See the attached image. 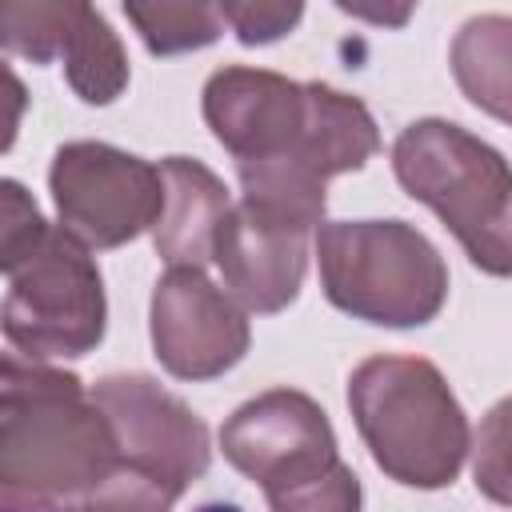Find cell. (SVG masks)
Segmentation results:
<instances>
[{
	"label": "cell",
	"mask_w": 512,
	"mask_h": 512,
	"mask_svg": "<svg viewBox=\"0 0 512 512\" xmlns=\"http://www.w3.org/2000/svg\"><path fill=\"white\" fill-rule=\"evenodd\" d=\"M204 124L232 152L244 200L312 228L328 208L324 184L380 152V128L356 96L244 64L208 76Z\"/></svg>",
	"instance_id": "6da1fadb"
},
{
	"label": "cell",
	"mask_w": 512,
	"mask_h": 512,
	"mask_svg": "<svg viewBox=\"0 0 512 512\" xmlns=\"http://www.w3.org/2000/svg\"><path fill=\"white\" fill-rule=\"evenodd\" d=\"M96 16L92 0H0V48L32 64H56Z\"/></svg>",
	"instance_id": "4fadbf2b"
},
{
	"label": "cell",
	"mask_w": 512,
	"mask_h": 512,
	"mask_svg": "<svg viewBox=\"0 0 512 512\" xmlns=\"http://www.w3.org/2000/svg\"><path fill=\"white\" fill-rule=\"evenodd\" d=\"M508 16H476L452 44V72L464 96L496 120H508Z\"/></svg>",
	"instance_id": "5bb4252c"
},
{
	"label": "cell",
	"mask_w": 512,
	"mask_h": 512,
	"mask_svg": "<svg viewBox=\"0 0 512 512\" xmlns=\"http://www.w3.org/2000/svg\"><path fill=\"white\" fill-rule=\"evenodd\" d=\"M48 220L36 204V196L20 184L0 176V272H12L44 236Z\"/></svg>",
	"instance_id": "ac0fdd59"
},
{
	"label": "cell",
	"mask_w": 512,
	"mask_h": 512,
	"mask_svg": "<svg viewBox=\"0 0 512 512\" xmlns=\"http://www.w3.org/2000/svg\"><path fill=\"white\" fill-rule=\"evenodd\" d=\"M136 36L152 56H180L220 40L224 4L220 0H120Z\"/></svg>",
	"instance_id": "9a60e30c"
},
{
	"label": "cell",
	"mask_w": 512,
	"mask_h": 512,
	"mask_svg": "<svg viewBox=\"0 0 512 512\" xmlns=\"http://www.w3.org/2000/svg\"><path fill=\"white\" fill-rule=\"evenodd\" d=\"M504 416H508V404H496V424H492V444H484V456L492 460V464H484L480 472H476V484H484L496 500H508V488H504V480H508V468H504Z\"/></svg>",
	"instance_id": "7402d4cb"
},
{
	"label": "cell",
	"mask_w": 512,
	"mask_h": 512,
	"mask_svg": "<svg viewBox=\"0 0 512 512\" xmlns=\"http://www.w3.org/2000/svg\"><path fill=\"white\" fill-rule=\"evenodd\" d=\"M92 400L116 436L120 464L140 488L144 508L176 504L208 472L212 444L204 420L152 376H100Z\"/></svg>",
	"instance_id": "ba28073f"
},
{
	"label": "cell",
	"mask_w": 512,
	"mask_h": 512,
	"mask_svg": "<svg viewBox=\"0 0 512 512\" xmlns=\"http://www.w3.org/2000/svg\"><path fill=\"white\" fill-rule=\"evenodd\" d=\"M160 216L152 224V240L164 264H192L204 268L212 260V236L216 224L228 212V188L224 180L188 156H164L160 164Z\"/></svg>",
	"instance_id": "7c38bea8"
},
{
	"label": "cell",
	"mask_w": 512,
	"mask_h": 512,
	"mask_svg": "<svg viewBox=\"0 0 512 512\" xmlns=\"http://www.w3.org/2000/svg\"><path fill=\"white\" fill-rule=\"evenodd\" d=\"M316 260L328 304L364 324L420 328L448 300V264L408 220H320Z\"/></svg>",
	"instance_id": "8992f818"
},
{
	"label": "cell",
	"mask_w": 512,
	"mask_h": 512,
	"mask_svg": "<svg viewBox=\"0 0 512 512\" xmlns=\"http://www.w3.org/2000/svg\"><path fill=\"white\" fill-rule=\"evenodd\" d=\"M220 448L276 512H348L360 504L356 472L340 460L324 408L296 388H268L240 404L220 428Z\"/></svg>",
	"instance_id": "277c9868"
},
{
	"label": "cell",
	"mask_w": 512,
	"mask_h": 512,
	"mask_svg": "<svg viewBox=\"0 0 512 512\" xmlns=\"http://www.w3.org/2000/svg\"><path fill=\"white\" fill-rule=\"evenodd\" d=\"M348 408L388 480L444 488L464 468L468 416L432 360L368 356L348 376Z\"/></svg>",
	"instance_id": "3957f363"
},
{
	"label": "cell",
	"mask_w": 512,
	"mask_h": 512,
	"mask_svg": "<svg viewBox=\"0 0 512 512\" xmlns=\"http://www.w3.org/2000/svg\"><path fill=\"white\" fill-rule=\"evenodd\" d=\"M68 88L84 104H112L128 88V56L104 16H96L64 52Z\"/></svg>",
	"instance_id": "2e32d148"
},
{
	"label": "cell",
	"mask_w": 512,
	"mask_h": 512,
	"mask_svg": "<svg viewBox=\"0 0 512 512\" xmlns=\"http://www.w3.org/2000/svg\"><path fill=\"white\" fill-rule=\"evenodd\" d=\"M420 0H336L340 12H348L352 20L376 24V28H404L412 20Z\"/></svg>",
	"instance_id": "44dd1931"
},
{
	"label": "cell",
	"mask_w": 512,
	"mask_h": 512,
	"mask_svg": "<svg viewBox=\"0 0 512 512\" xmlns=\"http://www.w3.org/2000/svg\"><path fill=\"white\" fill-rule=\"evenodd\" d=\"M220 4H224L228 28L248 48L284 40L304 16V0H220Z\"/></svg>",
	"instance_id": "d6986e66"
},
{
	"label": "cell",
	"mask_w": 512,
	"mask_h": 512,
	"mask_svg": "<svg viewBox=\"0 0 512 512\" xmlns=\"http://www.w3.org/2000/svg\"><path fill=\"white\" fill-rule=\"evenodd\" d=\"M400 188L428 204L460 240L468 260L488 276L512 268V176L508 160L468 128L428 116L408 124L392 144Z\"/></svg>",
	"instance_id": "5b68a950"
},
{
	"label": "cell",
	"mask_w": 512,
	"mask_h": 512,
	"mask_svg": "<svg viewBox=\"0 0 512 512\" xmlns=\"http://www.w3.org/2000/svg\"><path fill=\"white\" fill-rule=\"evenodd\" d=\"M148 332L160 368L176 380H216L252 344L248 312L192 264H168L156 280Z\"/></svg>",
	"instance_id": "30bf717a"
},
{
	"label": "cell",
	"mask_w": 512,
	"mask_h": 512,
	"mask_svg": "<svg viewBox=\"0 0 512 512\" xmlns=\"http://www.w3.org/2000/svg\"><path fill=\"white\" fill-rule=\"evenodd\" d=\"M312 232L316 228L272 208H260L244 196L228 204L212 236V260L224 276L228 296L244 312H284L300 296Z\"/></svg>",
	"instance_id": "8fae6325"
},
{
	"label": "cell",
	"mask_w": 512,
	"mask_h": 512,
	"mask_svg": "<svg viewBox=\"0 0 512 512\" xmlns=\"http://www.w3.org/2000/svg\"><path fill=\"white\" fill-rule=\"evenodd\" d=\"M0 508H144L92 396H48L0 416Z\"/></svg>",
	"instance_id": "7a4b0ae2"
},
{
	"label": "cell",
	"mask_w": 512,
	"mask_h": 512,
	"mask_svg": "<svg viewBox=\"0 0 512 512\" xmlns=\"http://www.w3.org/2000/svg\"><path fill=\"white\" fill-rule=\"evenodd\" d=\"M68 392H84L76 372L52 368L48 360H36L24 352H0V416L48 396H68Z\"/></svg>",
	"instance_id": "e0dca14e"
},
{
	"label": "cell",
	"mask_w": 512,
	"mask_h": 512,
	"mask_svg": "<svg viewBox=\"0 0 512 512\" xmlns=\"http://www.w3.org/2000/svg\"><path fill=\"white\" fill-rule=\"evenodd\" d=\"M60 224L88 248H120L160 216V168L100 140L60 144L48 168Z\"/></svg>",
	"instance_id": "9c48e42d"
},
{
	"label": "cell",
	"mask_w": 512,
	"mask_h": 512,
	"mask_svg": "<svg viewBox=\"0 0 512 512\" xmlns=\"http://www.w3.org/2000/svg\"><path fill=\"white\" fill-rule=\"evenodd\" d=\"M28 112V88L24 80L0 60V152H8L16 144V132H20V120Z\"/></svg>",
	"instance_id": "ffe728a7"
},
{
	"label": "cell",
	"mask_w": 512,
	"mask_h": 512,
	"mask_svg": "<svg viewBox=\"0 0 512 512\" xmlns=\"http://www.w3.org/2000/svg\"><path fill=\"white\" fill-rule=\"evenodd\" d=\"M8 276L0 332L16 352L36 360H76L104 340L108 300L100 268L88 244L64 224L44 228L36 248Z\"/></svg>",
	"instance_id": "52a82bcc"
}]
</instances>
